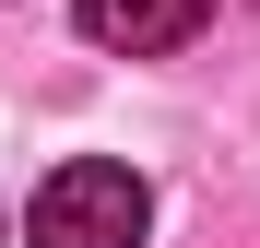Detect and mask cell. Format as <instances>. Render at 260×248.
I'll return each instance as SVG.
<instances>
[{
  "label": "cell",
  "instance_id": "cell-1",
  "mask_svg": "<svg viewBox=\"0 0 260 248\" xmlns=\"http://www.w3.org/2000/svg\"><path fill=\"white\" fill-rule=\"evenodd\" d=\"M142 225H154V189L107 154H71L36 189V248H142Z\"/></svg>",
  "mask_w": 260,
  "mask_h": 248
},
{
  "label": "cell",
  "instance_id": "cell-2",
  "mask_svg": "<svg viewBox=\"0 0 260 248\" xmlns=\"http://www.w3.org/2000/svg\"><path fill=\"white\" fill-rule=\"evenodd\" d=\"M71 12H83L95 48H118V59H166V48H189V36H201L213 0H71Z\"/></svg>",
  "mask_w": 260,
  "mask_h": 248
}]
</instances>
